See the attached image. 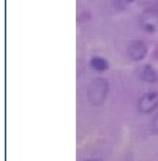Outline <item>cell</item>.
Returning a JSON list of instances; mask_svg holds the SVG:
<instances>
[{
  "label": "cell",
  "instance_id": "obj_1",
  "mask_svg": "<svg viewBox=\"0 0 158 161\" xmlns=\"http://www.w3.org/2000/svg\"><path fill=\"white\" fill-rule=\"evenodd\" d=\"M108 92H109L108 80L103 77H97L87 87V100L93 106H101L108 97Z\"/></svg>",
  "mask_w": 158,
  "mask_h": 161
},
{
  "label": "cell",
  "instance_id": "obj_2",
  "mask_svg": "<svg viewBox=\"0 0 158 161\" xmlns=\"http://www.w3.org/2000/svg\"><path fill=\"white\" fill-rule=\"evenodd\" d=\"M138 109L142 114H150L155 109H158V92L144 93L138 101Z\"/></svg>",
  "mask_w": 158,
  "mask_h": 161
},
{
  "label": "cell",
  "instance_id": "obj_3",
  "mask_svg": "<svg viewBox=\"0 0 158 161\" xmlns=\"http://www.w3.org/2000/svg\"><path fill=\"white\" fill-rule=\"evenodd\" d=\"M128 57L131 58V60H134V62H138V60H142L144 57H145V54H147V46H145V43L144 41H139V40H136V41H131L130 44H128Z\"/></svg>",
  "mask_w": 158,
  "mask_h": 161
},
{
  "label": "cell",
  "instance_id": "obj_4",
  "mask_svg": "<svg viewBox=\"0 0 158 161\" xmlns=\"http://www.w3.org/2000/svg\"><path fill=\"white\" fill-rule=\"evenodd\" d=\"M141 27H142L145 32L153 33V32L156 30V27H158V14L153 13V11L145 10L144 16L141 18Z\"/></svg>",
  "mask_w": 158,
  "mask_h": 161
},
{
  "label": "cell",
  "instance_id": "obj_5",
  "mask_svg": "<svg viewBox=\"0 0 158 161\" xmlns=\"http://www.w3.org/2000/svg\"><path fill=\"white\" fill-rule=\"evenodd\" d=\"M139 76H141V79L144 80V82H149V84H153V82L158 80V73H156V69L152 65L142 66L141 71H139Z\"/></svg>",
  "mask_w": 158,
  "mask_h": 161
},
{
  "label": "cell",
  "instance_id": "obj_6",
  "mask_svg": "<svg viewBox=\"0 0 158 161\" xmlns=\"http://www.w3.org/2000/svg\"><path fill=\"white\" fill-rule=\"evenodd\" d=\"M90 66H92L95 71L103 73V71H106V69L109 68V63H108L106 58H103V57H93V58L90 60Z\"/></svg>",
  "mask_w": 158,
  "mask_h": 161
},
{
  "label": "cell",
  "instance_id": "obj_7",
  "mask_svg": "<svg viewBox=\"0 0 158 161\" xmlns=\"http://www.w3.org/2000/svg\"><path fill=\"white\" fill-rule=\"evenodd\" d=\"M130 2H131V0H114V3H116L117 8H125Z\"/></svg>",
  "mask_w": 158,
  "mask_h": 161
},
{
  "label": "cell",
  "instance_id": "obj_8",
  "mask_svg": "<svg viewBox=\"0 0 158 161\" xmlns=\"http://www.w3.org/2000/svg\"><path fill=\"white\" fill-rule=\"evenodd\" d=\"M152 131H153L155 134H158V112H156V115H155L153 120H152Z\"/></svg>",
  "mask_w": 158,
  "mask_h": 161
},
{
  "label": "cell",
  "instance_id": "obj_9",
  "mask_svg": "<svg viewBox=\"0 0 158 161\" xmlns=\"http://www.w3.org/2000/svg\"><path fill=\"white\" fill-rule=\"evenodd\" d=\"M86 161H100V159H86Z\"/></svg>",
  "mask_w": 158,
  "mask_h": 161
},
{
  "label": "cell",
  "instance_id": "obj_10",
  "mask_svg": "<svg viewBox=\"0 0 158 161\" xmlns=\"http://www.w3.org/2000/svg\"><path fill=\"white\" fill-rule=\"evenodd\" d=\"M156 55H158V49H156Z\"/></svg>",
  "mask_w": 158,
  "mask_h": 161
}]
</instances>
